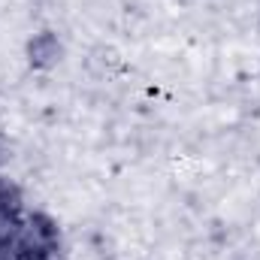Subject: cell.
I'll return each instance as SVG.
<instances>
[{
	"instance_id": "obj_1",
	"label": "cell",
	"mask_w": 260,
	"mask_h": 260,
	"mask_svg": "<svg viewBox=\"0 0 260 260\" xmlns=\"http://www.w3.org/2000/svg\"><path fill=\"white\" fill-rule=\"evenodd\" d=\"M61 52H64V46H61V40L52 30H40V34H34L27 40V61H30V67H37V70L55 67L61 61Z\"/></svg>"
}]
</instances>
